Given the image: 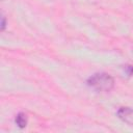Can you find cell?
I'll return each mask as SVG.
<instances>
[{
  "label": "cell",
  "instance_id": "5b68a950",
  "mask_svg": "<svg viewBox=\"0 0 133 133\" xmlns=\"http://www.w3.org/2000/svg\"><path fill=\"white\" fill-rule=\"evenodd\" d=\"M5 26H6V20H5V17L2 15V16H1V30H2V31H4Z\"/></svg>",
  "mask_w": 133,
  "mask_h": 133
},
{
  "label": "cell",
  "instance_id": "3957f363",
  "mask_svg": "<svg viewBox=\"0 0 133 133\" xmlns=\"http://www.w3.org/2000/svg\"><path fill=\"white\" fill-rule=\"evenodd\" d=\"M16 124L18 125L19 128H25L27 125V115L24 112H20L16 116Z\"/></svg>",
  "mask_w": 133,
  "mask_h": 133
},
{
  "label": "cell",
  "instance_id": "7a4b0ae2",
  "mask_svg": "<svg viewBox=\"0 0 133 133\" xmlns=\"http://www.w3.org/2000/svg\"><path fill=\"white\" fill-rule=\"evenodd\" d=\"M118 117L130 126H133V109L129 107H122L117 111Z\"/></svg>",
  "mask_w": 133,
  "mask_h": 133
},
{
  "label": "cell",
  "instance_id": "6da1fadb",
  "mask_svg": "<svg viewBox=\"0 0 133 133\" xmlns=\"http://www.w3.org/2000/svg\"><path fill=\"white\" fill-rule=\"evenodd\" d=\"M87 84L97 91L108 92L114 87V80L107 73H96L88 78Z\"/></svg>",
  "mask_w": 133,
  "mask_h": 133
},
{
  "label": "cell",
  "instance_id": "277c9868",
  "mask_svg": "<svg viewBox=\"0 0 133 133\" xmlns=\"http://www.w3.org/2000/svg\"><path fill=\"white\" fill-rule=\"evenodd\" d=\"M125 72L128 74V76L133 75V66L132 65H125Z\"/></svg>",
  "mask_w": 133,
  "mask_h": 133
}]
</instances>
